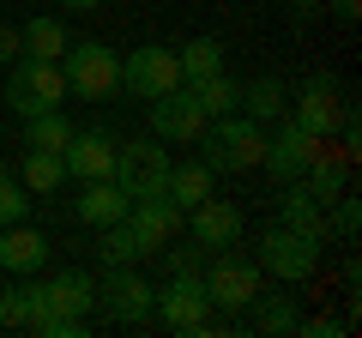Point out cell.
I'll return each mask as SVG.
<instances>
[{"label":"cell","instance_id":"ffe728a7","mask_svg":"<svg viewBox=\"0 0 362 338\" xmlns=\"http://www.w3.org/2000/svg\"><path fill=\"white\" fill-rule=\"evenodd\" d=\"M42 296H49V314H90L97 284H90L85 272H54L49 284H42Z\"/></svg>","mask_w":362,"mask_h":338},{"label":"cell","instance_id":"8d00e7d4","mask_svg":"<svg viewBox=\"0 0 362 338\" xmlns=\"http://www.w3.org/2000/svg\"><path fill=\"white\" fill-rule=\"evenodd\" d=\"M332 18H338V25H356V18H362V0H332Z\"/></svg>","mask_w":362,"mask_h":338},{"label":"cell","instance_id":"5bb4252c","mask_svg":"<svg viewBox=\"0 0 362 338\" xmlns=\"http://www.w3.org/2000/svg\"><path fill=\"white\" fill-rule=\"evenodd\" d=\"M290 121H296V127H308L314 139H332V133H338V121H344L338 85H332L326 73H314V78H308V91L296 97V115H290Z\"/></svg>","mask_w":362,"mask_h":338},{"label":"cell","instance_id":"1f68e13d","mask_svg":"<svg viewBox=\"0 0 362 338\" xmlns=\"http://www.w3.org/2000/svg\"><path fill=\"white\" fill-rule=\"evenodd\" d=\"M25 314H30L25 284H6V290H0V326H25Z\"/></svg>","mask_w":362,"mask_h":338},{"label":"cell","instance_id":"e575fe53","mask_svg":"<svg viewBox=\"0 0 362 338\" xmlns=\"http://www.w3.org/2000/svg\"><path fill=\"white\" fill-rule=\"evenodd\" d=\"M296 332H308V338H344V320H332V314H314V320H296Z\"/></svg>","mask_w":362,"mask_h":338},{"label":"cell","instance_id":"277c9868","mask_svg":"<svg viewBox=\"0 0 362 338\" xmlns=\"http://www.w3.org/2000/svg\"><path fill=\"white\" fill-rule=\"evenodd\" d=\"M109 182H115L127 199L163 194V182H169V151H163V139H127V145H115V169H109Z\"/></svg>","mask_w":362,"mask_h":338},{"label":"cell","instance_id":"e0dca14e","mask_svg":"<svg viewBox=\"0 0 362 338\" xmlns=\"http://www.w3.org/2000/svg\"><path fill=\"white\" fill-rule=\"evenodd\" d=\"M49 260V235L30 223H0V272H37Z\"/></svg>","mask_w":362,"mask_h":338},{"label":"cell","instance_id":"4fadbf2b","mask_svg":"<svg viewBox=\"0 0 362 338\" xmlns=\"http://www.w3.org/2000/svg\"><path fill=\"white\" fill-rule=\"evenodd\" d=\"M97 296H103V308L115 314L121 326H139L145 314H151V296H157V290L145 284L139 272H127V266H109V278L97 284Z\"/></svg>","mask_w":362,"mask_h":338},{"label":"cell","instance_id":"9c48e42d","mask_svg":"<svg viewBox=\"0 0 362 338\" xmlns=\"http://www.w3.org/2000/svg\"><path fill=\"white\" fill-rule=\"evenodd\" d=\"M206 127H211V115L194 103L187 85L151 97V133H157V139H169V145H199V133H206Z\"/></svg>","mask_w":362,"mask_h":338},{"label":"cell","instance_id":"7c38bea8","mask_svg":"<svg viewBox=\"0 0 362 338\" xmlns=\"http://www.w3.org/2000/svg\"><path fill=\"white\" fill-rule=\"evenodd\" d=\"M181 218H187V211H181L169 194H151V199H133L127 206V223H133V235H139L145 254H163V247L181 235Z\"/></svg>","mask_w":362,"mask_h":338},{"label":"cell","instance_id":"7a4b0ae2","mask_svg":"<svg viewBox=\"0 0 362 338\" xmlns=\"http://www.w3.org/2000/svg\"><path fill=\"white\" fill-rule=\"evenodd\" d=\"M66 73L61 61H30V54H18L13 73H6V109L13 115H42V109H61L66 103Z\"/></svg>","mask_w":362,"mask_h":338},{"label":"cell","instance_id":"44dd1931","mask_svg":"<svg viewBox=\"0 0 362 338\" xmlns=\"http://www.w3.org/2000/svg\"><path fill=\"white\" fill-rule=\"evenodd\" d=\"M66 25L61 18H30L25 30H18V54H30V61H61L66 54Z\"/></svg>","mask_w":362,"mask_h":338},{"label":"cell","instance_id":"603a6c76","mask_svg":"<svg viewBox=\"0 0 362 338\" xmlns=\"http://www.w3.org/2000/svg\"><path fill=\"white\" fill-rule=\"evenodd\" d=\"M175 66H181V85L223 73V42H218V37H194V42H181V49H175Z\"/></svg>","mask_w":362,"mask_h":338},{"label":"cell","instance_id":"836d02e7","mask_svg":"<svg viewBox=\"0 0 362 338\" xmlns=\"http://www.w3.org/2000/svg\"><path fill=\"white\" fill-rule=\"evenodd\" d=\"M332 206H338V218H332V230H338V235H356V223H362V206H356V199H350V194H338Z\"/></svg>","mask_w":362,"mask_h":338},{"label":"cell","instance_id":"83f0119b","mask_svg":"<svg viewBox=\"0 0 362 338\" xmlns=\"http://www.w3.org/2000/svg\"><path fill=\"white\" fill-rule=\"evenodd\" d=\"M247 308H254V326H259V332H278V338H284V332H296V320H302L290 296H254Z\"/></svg>","mask_w":362,"mask_h":338},{"label":"cell","instance_id":"8fae6325","mask_svg":"<svg viewBox=\"0 0 362 338\" xmlns=\"http://www.w3.org/2000/svg\"><path fill=\"white\" fill-rule=\"evenodd\" d=\"M181 223H187V235H194L206 254H223V247L242 242V206H230V199H218V194H206Z\"/></svg>","mask_w":362,"mask_h":338},{"label":"cell","instance_id":"ac0fdd59","mask_svg":"<svg viewBox=\"0 0 362 338\" xmlns=\"http://www.w3.org/2000/svg\"><path fill=\"white\" fill-rule=\"evenodd\" d=\"M302 187H308L320 206H332L338 194H350V157L338 151V145H320V151H314V163L302 169Z\"/></svg>","mask_w":362,"mask_h":338},{"label":"cell","instance_id":"9a60e30c","mask_svg":"<svg viewBox=\"0 0 362 338\" xmlns=\"http://www.w3.org/2000/svg\"><path fill=\"white\" fill-rule=\"evenodd\" d=\"M61 157H66V175H73V182H109V169H115V139H109V133H73Z\"/></svg>","mask_w":362,"mask_h":338},{"label":"cell","instance_id":"f546056e","mask_svg":"<svg viewBox=\"0 0 362 338\" xmlns=\"http://www.w3.org/2000/svg\"><path fill=\"white\" fill-rule=\"evenodd\" d=\"M25 218H30V194H25V182L0 169V223H25Z\"/></svg>","mask_w":362,"mask_h":338},{"label":"cell","instance_id":"cb8c5ba5","mask_svg":"<svg viewBox=\"0 0 362 338\" xmlns=\"http://www.w3.org/2000/svg\"><path fill=\"white\" fill-rule=\"evenodd\" d=\"M73 121L61 115V109H42V115H25V151H66V139H73Z\"/></svg>","mask_w":362,"mask_h":338},{"label":"cell","instance_id":"4316f807","mask_svg":"<svg viewBox=\"0 0 362 338\" xmlns=\"http://www.w3.org/2000/svg\"><path fill=\"white\" fill-rule=\"evenodd\" d=\"M284 85L278 78H254V85H242V115H254V121H278L284 115Z\"/></svg>","mask_w":362,"mask_h":338},{"label":"cell","instance_id":"30bf717a","mask_svg":"<svg viewBox=\"0 0 362 338\" xmlns=\"http://www.w3.org/2000/svg\"><path fill=\"white\" fill-rule=\"evenodd\" d=\"M320 145L326 139H314L308 127H296L290 115H278V133H266V157H259V169H272L278 182H302V169L314 163Z\"/></svg>","mask_w":362,"mask_h":338},{"label":"cell","instance_id":"d590c367","mask_svg":"<svg viewBox=\"0 0 362 338\" xmlns=\"http://www.w3.org/2000/svg\"><path fill=\"white\" fill-rule=\"evenodd\" d=\"M0 61H6V66L18 61V30L13 25H0Z\"/></svg>","mask_w":362,"mask_h":338},{"label":"cell","instance_id":"484cf974","mask_svg":"<svg viewBox=\"0 0 362 338\" xmlns=\"http://www.w3.org/2000/svg\"><path fill=\"white\" fill-rule=\"evenodd\" d=\"M18 182H25V194H54V187L66 182V157L61 151H25Z\"/></svg>","mask_w":362,"mask_h":338},{"label":"cell","instance_id":"74e56055","mask_svg":"<svg viewBox=\"0 0 362 338\" xmlns=\"http://www.w3.org/2000/svg\"><path fill=\"white\" fill-rule=\"evenodd\" d=\"M66 13H97V6H103V0H61Z\"/></svg>","mask_w":362,"mask_h":338},{"label":"cell","instance_id":"4dcf8cb0","mask_svg":"<svg viewBox=\"0 0 362 338\" xmlns=\"http://www.w3.org/2000/svg\"><path fill=\"white\" fill-rule=\"evenodd\" d=\"M30 332H42V338H85V314H42Z\"/></svg>","mask_w":362,"mask_h":338},{"label":"cell","instance_id":"8992f818","mask_svg":"<svg viewBox=\"0 0 362 338\" xmlns=\"http://www.w3.org/2000/svg\"><path fill=\"white\" fill-rule=\"evenodd\" d=\"M199 278H206V296H211V308H247V302L259 296V260H242V254H211L206 266H199Z\"/></svg>","mask_w":362,"mask_h":338},{"label":"cell","instance_id":"3957f363","mask_svg":"<svg viewBox=\"0 0 362 338\" xmlns=\"http://www.w3.org/2000/svg\"><path fill=\"white\" fill-rule=\"evenodd\" d=\"M61 73H66V91H78L85 103H109L121 91V54L109 42H66Z\"/></svg>","mask_w":362,"mask_h":338},{"label":"cell","instance_id":"7402d4cb","mask_svg":"<svg viewBox=\"0 0 362 338\" xmlns=\"http://www.w3.org/2000/svg\"><path fill=\"white\" fill-rule=\"evenodd\" d=\"M163 194L175 199L181 211H194L199 199L211 194V163H169V182H163Z\"/></svg>","mask_w":362,"mask_h":338},{"label":"cell","instance_id":"d4e9b609","mask_svg":"<svg viewBox=\"0 0 362 338\" xmlns=\"http://www.w3.org/2000/svg\"><path fill=\"white\" fill-rule=\"evenodd\" d=\"M187 91H194V103L206 109L211 121H218V115H235V109H242V85H235L230 73H211V78H194V85H187Z\"/></svg>","mask_w":362,"mask_h":338},{"label":"cell","instance_id":"ba28073f","mask_svg":"<svg viewBox=\"0 0 362 338\" xmlns=\"http://www.w3.org/2000/svg\"><path fill=\"white\" fill-rule=\"evenodd\" d=\"M151 308L163 314V326H169V332H194V326L211 314L206 278H199V272H169V284L151 296Z\"/></svg>","mask_w":362,"mask_h":338},{"label":"cell","instance_id":"52a82bcc","mask_svg":"<svg viewBox=\"0 0 362 338\" xmlns=\"http://www.w3.org/2000/svg\"><path fill=\"white\" fill-rule=\"evenodd\" d=\"M181 85V66H175V49H163V42H145V49L121 54V91L139 97V103H151V97L175 91Z\"/></svg>","mask_w":362,"mask_h":338},{"label":"cell","instance_id":"f1b7e54d","mask_svg":"<svg viewBox=\"0 0 362 338\" xmlns=\"http://www.w3.org/2000/svg\"><path fill=\"white\" fill-rule=\"evenodd\" d=\"M103 260H109V266L145 260V247H139V235H133V223H127V218H121V223H103Z\"/></svg>","mask_w":362,"mask_h":338},{"label":"cell","instance_id":"5b68a950","mask_svg":"<svg viewBox=\"0 0 362 338\" xmlns=\"http://www.w3.org/2000/svg\"><path fill=\"white\" fill-rule=\"evenodd\" d=\"M259 272H278L284 284H308L320 272V242H308L290 223H266V235H259Z\"/></svg>","mask_w":362,"mask_h":338},{"label":"cell","instance_id":"d6a6232c","mask_svg":"<svg viewBox=\"0 0 362 338\" xmlns=\"http://www.w3.org/2000/svg\"><path fill=\"white\" fill-rule=\"evenodd\" d=\"M163 254H169V272H199V266H206V247H163Z\"/></svg>","mask_w":362,"mask_h":338},{"label":"cell","instance_id":"d6986e66","mask_svg":"<svg viewBox=\"0 0 362 338\" xmlns=\"http://www.w3.org/2000/svg\"><path fill=\"white\" fill-rule=\"evenodd\" d=\"M133 199L121 194L115 182H85V199H78V223H90V230H103V223H121L127 218Z\"/></svg>","mask_w":362,"mask_h":338},{"label":"cell","instance_id":"6da1fadb","mask_svg":"<svg viewBox=\"0 0 362 338\" xmlns=\"http://www.w3.org/2000/svg\"><path fill=\"white\" fill-rule=\"evenodd\" d=\"M199 145H206V163L211 175H242V169H259V157H266V121L254 115H218L206 133H199Z\"/></svg>","mask_w":362,"mask_h":338},{"label":"cell","instance_id":"2e32d148","mask_svg":"<svg viewBox=\"0 0 362 338\" xmlns=\"http://www.w3.org/2000/svg\"><path fill=\"white\" fill-rule=\"evenodd\" d=\"M278 223L302 230L308 242H326V235H332V223H326V206H320V199H314L302 182H284V194H278Z\"/></svg>","mask_w":362,"mask_h":338}]
</instances>
